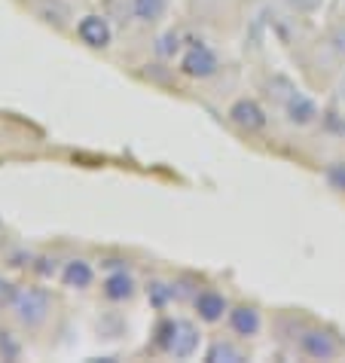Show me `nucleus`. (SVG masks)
Masks as SVG:
<instances>
[{
    "label": "nucleus",
    "mask_w": 345,
    "mask_h": 363,
    "mask_svg": "<svg viewBox=\"0 0 345 363\" xmlns=\"http://www.w3.org/2000/svg\"><path fill=\"white\" fill-rule=\"evenodd\" d=\"M199 348V330L190 324V320H177L175 324V336H171V345H168V354L177 357V360H187L196 354Z\"/></svg>",
    "instance_id": "7"
},
{
    "label": "nucleus",
    "mask_w": 345,
    "mask_h": 363,
    "mask_svg": "<svg viewBox=\"0 0 345 363\" xmlns=\"http://www.w3.org/2000/svg\"><path fill=\"white\" fill-rule=\"evenodd\" d=\"M104 296L110 302H126V299H131V296H135V278H131L126 269L110 272V275L104 278Z\"/></svg>",
    "instance_id": "10"
},
{
    "label": "nucleus",
    "mask_w": 345,
    "mask_h": 363,
    "mask_svg": "<svg viewBox=\"0 0 345 363\" xmlns=\"http://www.w3.org/2000/svg\"><path fill=\"white\" fill-rule=\"evenodd\" d=\"M192 306H196L199 318L205 320V324H217V320L229 311L226 296L217 294V290H199V294L192 296Z\"/></svg>",
    "instance_id": "6"
},
{
    "label": "nucleus",
    "mask_w": 345,
    "mask_h": 363,
    "mask_svg": "<svg viewBox=\"0 0 345 363\" xmlns=\"http://www.w3.org/2000/svg\"><path fill=\"white\" fill-rule=\"evenodd\" d=\"M147 296L150 302H153L156 308H165L171 299H175V290H171V284H162V281H153V284H147Z\"/></svg>",
    "instance_id": "16"
},
{
    "label": "nucleus",
    "mask_w": 345,
    "mask_h": 363,
    "mask_svg": "<svg viewBox=\"0 0 345 363\" xmlns=\"http://www.w3.org/2000/svg\"><path fill=\"white\" fill-rule=\"evenodd\" d=\"M177 49H180V37H177L175 31L162 34V37L156 40V55H159V58H175Z\"/></svg>",
    "instance_id": "17"
},
{
    "label": "nucleus",
    "mask_w": 345,
    "mask_h": 363,
    "mask_svg": "<svg viewBox=\"0 0 345 363\" xmlns=\"http://www.w3.org/2000/svg\"><path fill=\"white\" fill-rule=\"evenodd\" d=\"M16 294H18V287H16V284H9V281H4V278H0V308H9V306H13Z\"/></svg>",
    "instance_id": "21"
},
{
    "label": "nucleus",
    "mask_w": 345,
    "mask_h": 363,
    "mask_svg": "<svg viewBox=\"0 0 345 363\" xmlns=\"http://www.w3.org/2000/svg\"><path fill=\"white\" fill-rule=\"evenodd\" d=\"M330 46H333V52L345 58V28H336V31L330 34Z\"/></svg>",
    "instance_id": "22"
},
{
    "label": "nucleus",
    "mask_w": 345,
    "mask_h": 363,
    "mask_svg": "<svg viewBox=\"0 0 345 363\" xmlns=\"http://www.w3.org/2000/svg\"><path fill=\"white\" fill-rule=\"evenodd\" d=\"M175 324L177 320H171V318H165V320H159L156 324V348H162V351H168V345H171V336H175Z\"/></svg>",
    "instance_id": "18"
},
{
    "label": "nucleus",
    "mask_w": 345,
    "mask_h": 363,
    "mask_svg": "<svg viewBox=\"0 0 345 363\" xmlns=\"http://www.w3.org/2000/svg\"><path fill=\"white\" fill-rule=\"evenodd\" d=\"M208 363H245V351L232 342H214L205 354Z\"/></svg>",
    "instance_id": "14"
},
{
    "label": "nucleus",
    "mask_w": 345,
    "mask_h": 363,
    "mask_svg": "<svg viewBox=\"0 0 345 363\" xmlns=\"http://www.w3.org/2000/svg\"><path fill=\"white\" fill-rule=\"evenodd\" d=\"M324 177H327V184L336 189V193H345V162H333V165H327Z\"/></svg>",
    "instance_id": "20"
},
{
    "label": "nucleus",
    "mask_w": 345,
    "mask_h": 363,
    "mask_svg": "<svg viewBox=\"0 0 345 363\" xmlns=\"http://www.w3.org/2000/svg\"><path fill=\"white\" fill-rule=\"evenodd\" d=\"M180 70H184L187 77H192V79H211L220 70V58H217V52L211 46L192 43L184 52V58H180Z\"/></svg>",
    "instance_id": "2"
},
{
    "label": "nucleus",
    "mask_w": 345,
    "mask_h": 363,
    "mask_svg": "<svg viewBox=\"0 0 345 363\" xmlns=\"http://www.w3.org/2000/svg\"><path fill=\"white\" fill-rule=\"evenodd\" d=\"M300 351L306 357H312V360H333L339 354V345H336V339H333L330 333H324V330H302Z\"/></svg>",
    "instance_id": "5"
},
{
    "label": "nucleus",
    "mask_w": 345,
    "mask_h": 363,
    "mask_svg": "<svg viewBox=\"0 0 345 363\" xmlns=\"http://www.w3.org/2000/svg\"><path fill=\"white\" fill-rule=\"evenodd\" d=\"M9 308H13V315L22 327L37 330V327L46 324L49 311H53V299H49V294L43 287H22Z\"/></svg>",
    "instance_id": "1"
},
{
    "label": "nucleus",
    "mask_w": 345,
    "mask_h": 363,
    "mask_svg": "<svg viewBox=\"0 0 345 363\" xmlns=\"http://www.w3.org/2000/svg\"><path fill=\"white\" fill-rule=\"evenodd\" d=\"M168 9V0H131V16L141 25H156Z\"/></svg>",
    "instance_id": "13"
},
{
    "label": "nucleus",
    "mask_w": 345,
    "mask_h": 363,
    "mask_svg": "<svg viewBox=\"0 0 345 363\" xmlns=\"http://www.w3.org/2000/svg\"><path fill=\"white\" fill-rule=\"evenodd\" d=\"M293 92H297V86H293V83H290V79H288V77H281V74H275V77H272V79H269V95H272V98H275V101H278V104H288V98H290Z\"/></svg>",
    "instance_id": "15"
},
{
    "label": "nucleus",
    "mask_w": 345,
    "mask_h": 363,
    "mask_svg": "<svg viewBox=\"0 0 345 363\" xmlns=\"http://www.w3.org/2000/svg\"><path fill=\"white\" fill-rule=\"evenodd\" d=\"M284 113H288V123L290 125H312L314 119H318V104L306 95V92H293L288 98V104H284Z\"/></svg>",
    "instance_id": "8"
},
{
    "label": "nucleus",
    "mask_w": 345,
    "mask_h": 363,
    "mask_svg": "<svg viewBox=\"0 0 345 363\" xmlns=\"http://www.w3.org/2000/svg\"><path fill=\"white\" fill-rule=\"evenodd\" d=\"M290 4H293V9H297V13H318V9H321V0H290Z\"/></svg>",
    "instance_id": "23"
},
{
    "label": "nucleus",
    "mask_w": 345,
    "mask_h": 363,
    "mask_svg": "<svg viewBox=\"0 0 345 363\" xmlns=\"http://www.w3.org/2000/svg\"><path fill=\"white\" fill-rule=\"evenodd\" d=\"M77 37L83 40L89 49H107L110 40H114V31H110V22H107L104 16L92 13V16H83V18H80Z\"/></svg>",
    "instance_id": "4"
},
{
    "label": "nucleus",
    "mask_w": 345,
    "mask_h": 363,
    "mask_svg": "<svg viewBox=\"0 0 345 363\" xmlns=\"http://www.w3.org/2000/svg\"><path fill=\"white\" fill-rule=\"evenodd\" d=\"M229 119L241 128V132H263L269 123L266 110H263L253 98H239L236 104L229 107Z\"/></svg>",
    "instance_id": "3"
},
{
    "label": "nucleus",
    "mask_w": 345,
    "mask_h": 363,
    "mask_svg": "<svg viewBox=\"0 0 345 363\" xmlns=\"http://www.w3.org/2000/svg\"><path fill=\"white\" fill-rule=\"evenodd\" d=\"M229 327L236 336H257L260 327H263V320H260V311L253 308V306H236V308H229Z\"/></svg>",
    "instance_id": "9"
},
{
    "label": "nucleus",
    "mask_w": 345,
    "mask_h": 363,
    "mask_svg": "<svg viewBox=\"0 0 345 363\" xmlns=\"http://www.w3.org/2000/svg\"><path fill=\"white\" fill-rule=\"evenodd\" d=\"M18 354H22V345L13 339V333L0 330V357H4V360H16Z\"/></svg>",
    "instance_id": "19"
},
{
    "label": "nucleus",
    "mask_w": 345,
    "mask_h": 363,
    "mask_svg": "<svg viewBox=\"0 0 345 363\" xmlns=\"http://www.w3.org/2000/svg\"><path fill=\"white\" fill-rule=\"evenodd\" d=\"M92 278H95V272L86 259H70V263H65V269H62L65 287H74V290H86L92 284Z\"/></svg>",
    "instance_id": "12"
},
{
    "label": "nucleus",
    "mask_w": 345,
    "mask_h": 363,
    "mask_svg": "<svg viewBox=\"0 0 345 363\" xmlns=\"http://www.w3.org/2000/svg\"><path fill=\"white\" fill-rule=\"evenodd\" d=\"M40 275L49 278V275H55V259L53 257H37V266H34Z\"/></svg>",
    "instance_id": "24"
},
{
    "label": "nucleus",
    "mask_w": 345,
    "mask_h": 363,
    "mask_svg": "<svg viewBox=\"0 0 345 363\" xmlns=\"http://www.w3.org/2000/svg\"><path fill=\"white\" fill-rule=\"evenodd\" d=\"M34 13L53 28H67L70 22V6L65 0H34Z\"/></svg>",
    "instance_id": "11"
}]
</instances>
